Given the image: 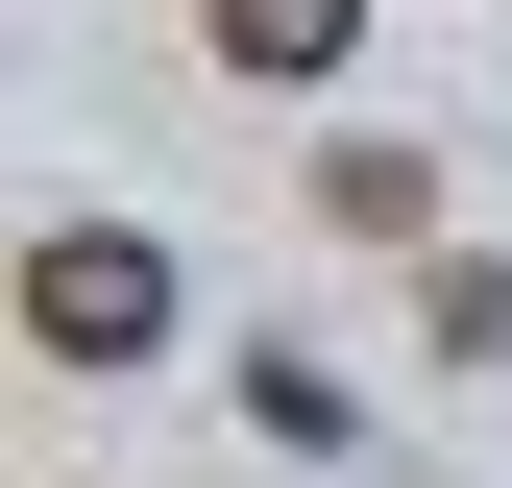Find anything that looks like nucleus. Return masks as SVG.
<instances>
[{
  "label": "nucleus",
  "mask_w": 512,
  "mask_h": 488,
  "mask_svg": "<svg viewBox=\"0 0 512 488\" xmlns=\"http://www.w3.org/2000/svg\"><path fill=\"white\" fill-rule=\"evenodd\" d=\"M25 342H49V366H147V342H171V244H147V220H49V244H25Z\"/></svg>",
  "instance_id": "f257e3e1"
},
{
  "label": "nucleus",
  "mask_w": 512,
  "mask_h": 488,
  "mask_svg": "<svg viewBox=\"0 0 512 488\" xmlns=\"http://www.w3.org/2000/svg\"><path fill=\"white\" fill-rule=\"evenodd\" d=\"M196 25L244 49V74H342V49H366V0H196Z\"/></svg>",
  "instance_id": "f03ea898"
},
{
  "label": "nucleus",
  "mask_w": 512,
  "mask_h": 488,
  "mask_svg": "<svg viewBox=\"0 0 512 488\" xmlns=\"http://www.w3.org/2000/svg\"><path fill=\"white\" fill-rule=\"evenodd\" d=\"M439 342H464V366H512V269H439Z\"/></svg>",
  "instance_id": "7ed1b4c3"
}]
</instances>
